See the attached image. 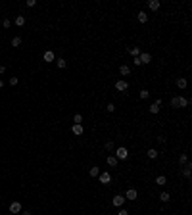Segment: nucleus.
Here are the masks:
<instances>
[{"label":"nucleus","mask_w":192,"mask_h":215,"mask_svg":"<svg viewBox=\"0 0 192 215\" xmlns=\"http://www.w3.org/2000/svg\"><path fill=\"white\" fill-rule=\"evenodd\" d=\"M188 104H190V100H188V98H183V96H175L173 100H171V106H173V108H186Z\"/></svg>","instance_id":"1"},{"label":"nucleus","mask_w":192,"mask_h":215,"mask_svg":"<svg viewBox=\"0 0 192 215\" xmlns=\"http://www.w3.org/2000/svg\"><path fill=\"white\" fill-rule=\"evenodd\" d=\"M114 156H115V160H117V161H119V160H127V158H129V150H127L125 146H119L117 150H115Z\"/></svg>","instance_id":"2"},{"label":"nucleus","mask_w":192,"mask_h":215,"mask_svg":"<svg viewBox=\"0 0 192 215\" xmlns=\"http://www.w3.org/2000/svg\"><path fill=\"white\" fill-rule=\"evenodd\" d=\"M127 88H129L127 81H123V79H119V81H115V90H119V92H125Z\"/></svg>","instance_id":"3"},{"label":"nucleus","mask_w":192,"mask_h":215,"mask_svg":"<svg viewBox=\"0 0 192 215\" xmlns=\"http://www.w3.org/2000/svg\"><path fill=\"white\" fill-rule=\"evenodd\" d=\"M111 204H114L115 207H121V206L125 204V196H121V194H115L114 200H111Z\"/></svg>","instance_id":"4"},{"label":"nucleus","mask_w":192,"mask_h":215,"mask_svg":"<svg viewBox=\"0 0 192 215\" xmlns=\"http://www.w3.org/2000/svg\"><path fill=\"white\" fill-rule=\"evenodd\" d=\"M98 179H100V183H102V184H110V183H111V175H110V173H106V171L98 175Z\"/></svg>","instance_id":"5"},{"label":"nucleus","mask_w":192,"mask_h":215,"mask_svg":"<svg viewBox=\"0 0 192 215\" xmlns=\"http://www.w3.org/2000/svg\"><path fill=\"white\" fill-rule=\"evenodd\" d=\"M137 198H138V192L135 188H129L127 192H125V200H137Z\"/></svg>","instance_id":"6"},{"label":"nucleus","mask_w":192,"mask_h":215,"mask_svg":"<svg viewBox=\"0 0 192 215\" xmlns=\"http://www.w3.org/2000/svg\"><path fill=\"white\" fill-rule=\"evenodd\" d=\"M138 60H140V64H150V62H152V56L148 54V52H140Z\"/></svg>","instance_id":"7"},{"label":"nucleus","mask_w":192,"mask_h":215,"mask_svg":"<svg viewBox=\"0 0 192 215\" xmlns=\"http://www.w3.org/2000/svg\"><path fill=\"white\" fill-rule=\"evenodd\" d=\"M21 211V204L19 202H12L10 204V213H19Z\"/></svg>","instance_id":"8"},{"label":"nucleus","mask_w":192,"mask_h":215,"mask_svg":"<svg viewBox=\"0 0 192 215\" xmlns=\"http://www.w3.org/2000/svg\"><path fill=\"white\" fill-rule=\"evenodd\" d=\"M190 169H192V165H190V163H184V165H183V175H184L186 179H190V175H192Z\"/></svg>","instance_id":"9"},{"label":"nucleus","mask_w":192,"mask_h":215,"mask_svg":"<svg viewBox=\"0 0 192 215\" xmlns=\"http://www.w3.org/2000/svg\"><path fill=\"white\" fill-rule=\"evenodd\" d=\"M148 8L152 10V12H156V10H160V2H158V0H148Z\"/></svg>","instance_id":"10"},{"label":"nucleus","mask_w":192,"mask_h":215,"mask_svg":"<svg viewBox=\"0 0 192 215\" xmlns=\"http://www.w3.org/2000/svg\"><path fill=\"white\" fill-rule=\"evenodd\" d=\"M119 73L123 75V77H127V75L131 73V67H129V65H125V64H121V65H119Z\"/></svg>","instance_id":"11"},{"label":"nucleus","mask_w":192,"mask_h":215,"mask_svg":"<svg viewBox=\"0 0 192 215\" xmlns=\"http://www.w3.org/2000/svg\"><path fill=\"white\" fill-rule=\"evenodd\" d=\"M160 106H161V100H156L154 104L150 106V113H158V111H160Z\"/></svg>","instance_id":"12"},{"label":"nucleus","mask_w":192,"mask_h":215,"mask_svg":"<svg viewBox=\"0 0 192 215\" xmlns=\"http://www.w3.org/2000/svg\"><path fill=\"white\" fill-rule=\"evenodd\" d=\"M129 54L133 56V58H138V56H140V48H138V46H131V48H129Z\"/></svg>","instance_id":"13"},{"label":"nucleus","mask_w":192,"mask_h":215,"mask_svg":"<svg viewBox=\"0 0 192 215\" xmlns=\"http://www.w3.org/2000/svg\"><path fill=\"white\" fill-rule=\"evenodd\" d=\"M175 83H177V87L181 88V90H183V88H186V79H184V77H179Z\"/></svg>","instance_id":"14"},{"label":"nucleus","mask_w":192,"mask_h":215,"mask_svg":"<svg viewBox=\"0 0 192 215\" xmlns=\"http://www.w3.org/2000/svg\"><path fill=\"white\" fill-rule=\"evenodd\" d=\"M137 18H138V21H140V23H146L148 21V14H146V12H138Z\"/></svg>","instance_id":"15"},{"label":"nucleus","mask_w":192,"mask_h":215,"mask_svg":"<svg viewBox=\"0 0 192 215\" xmlns=\"http://www.w3.org/2000/svg\"><path fill=\"white\" fill-rule=\"evenodd\" d=\"M54 60H56V56H54V52H52V50L44 52V62H54Z\"/></svg>","instance_id":"16"},{"label":"nucleus","mask_w":192,"mask_h":215,"mask_svg":"<svg viewBox=\"0 0 192 215\" xmlns=\"http://www.w3.org/2000/svg\"><path fill=\"white\" fill-rule=\"evenodd\" d=\"M71 131H73V134H77V137H79V134H83V125H75V123H73Z\"/></svg>","instance_id":"17"},{"label":"nucleus","mask_w":192,"mask_h":215,"mask_svg":"<svg viewBox=\"0 0 192 215\" xmlns=\"http://www.w3.org/2000/svg\"><path fill=\"white\" fill-rule=\"evenodd\" d=\"M158 156H160V152H158V150H154V148L148 150V158H150V160H156Z\"/></svg>","instance_id":"18"},{"label":"nucleus","mask_w":192,"mask_h":215,"mask_svg":"<svg viewBox=\"0 0 192 215\" xmlns=\"http://www.w3.org/2000/svg\"><path fill=\"white\" fill-rule=\"evenodd\" d=\"M12 46H14V48H19V46H21V37H14V39H12Z\"/></svg>","instance_id":"19"},{"label":"nucleus","mask_w":192,"mask_h":215,"mask_svg":"<svg viewBox=\"0 0 192 215\" xmlns=\"http://www.w3.org/2000/svg\"><path fill=\"white\" fill-rule=\"evenodd\" d=\"M108 165H110V167H115V165H117V160H115V156H108Z\"/></svg>","instance_id":"20"},{"label":"nucleus","mask_w":192,"mask_h":215,"mask_svg":"<svg viewBox=\"0 0 192 215\" xmlns=\"http://www.w3.org/2000/svg\"><path fill=\"white\" fill-rule=\"evenodd\" d=\"M88 173H90V177H98V175H100V167H90V171H88Z\"/></svg>","instance_id":"21"},{"label":"nucleus","mask_w":192,"mask_h":215,"mask_svg":"<svg viewBox=\"0 0 192 215\" xmlns=\"http://www.w3.org/2000/svg\"><path fill=\"white\" fill-rule=\"evenodd\" d=\"M56 64H58V67H60V69H64L65 65H67V62H65L64 58H58V60H56Z\"/></svg>","instance_id":"22"},{"label":"nucleus","mask_w":192,"mask_h":215,"mask_svg":"<svg viewBox=\"0 0 192 215\" xmlns=\"http://www.w3.org/2000/svg\"><path fill=\"white\" fill-rule=\"evenodd\" d=\"M15 25H18V27L25 25V18H23V15H18V18H15Z\"/></svg>","instance_id":"23"},{"label":"nucleus","mask_w":192,"mask_h":215,"mask_svg":"<svg viewBox=\"0 0 192 215\" xmlns=\"http://www.w3.org/2000/svg\"><path fill=\"white\" fill-rule=\"evenodd\" d=\"M179 163H181V165L188 163V156H186V154H181V156H179Z\"/></svg>","instance_id":"24"},{"label":"nucleus","mask_w":192,"mask_h":215,"mask_svg":"<svg viewBox=\"0 0 192 215\" xmlns=\"http://www.w3.org/2000/svg\"><path fill=\"white\" fill-rule=\"evenodd\" d=\"M73 123H75V125H81V123H83V115H81V113H75Z\"/></svg>","instance_id":"25"},{"label":"nucleus","mask_w":192,"mask_h":215,"mask_svg":"<svg viewBox=\"0 0 192 215\" xmlns=\"http://www.w3.org/2000/svg\"><path fill=\"white\" fill-rule=\"evenodd\" d=\"M167 183V179H165V175H160V177L156 179V184H165Z\"/></svg>","instance_id":"26"},{"label":"nucleus","mask_w":192,"mask_h":215,"mask_svg":"<svg viewBox=\"0 0 192 215\" xmlns=\"http://www.w3.org/2000/svg\"><path fill=\"white\" fill-rule=\"evenodd\" d=\"M148 96H150V92H148L146 88H142V90H140V98H142V100H146Z\"/></svg>","instance_id":"27"},{"label":"nucleus","mask_w":192,"mask_h":215,"mask_svg":"<svg viewBox=\"0 0 192 215\" xmlns=\"http://www.w3.org/2000/svg\"><path fill=\"white\" fill-rule=\"evenodd\" d=\"M104 148H106V150H108V152H111V150H114V148H115V144H114V142L110 140V142H106V146H104Z\"/></svg>","instance_id":"28"},{"label":"nucleus","mask_w":192,"mask_h":215,"mask_svg":"<svg viewBox=\"0 0 192 215\" xmlns=\"http://www.w3.org/2000/svg\"><path fill=\"white\" fill-rule=\"evenodd\" d=\"M160 200L161 202H169V194H167V192H161L160 194Z\"/></svg>","instance_id":"29"},{"label":"nucleus","mask_w":192,"mask_h":215,"mask_svg":"<svg viewBox=\"0 0 192 215\" xmlns=\"http://www.w3.org/2000/svg\"><path fill=\"white\" fill-rule=\"evenodd\" d=\"M106 110L111 113V111H115V106H114V104H108V106H106Z\"/></svg>","instance_id":"30"},{"label":"nucleus","mask_w":192,"mask_h":215,"mask_svg":"<svg viewBox=\"0 0 192 215\" xmlns=\"http://www.w3.org/2000/svg\"><path fill=\"white\" fill-rule=\"evenodd\" d=\"M10 85H12V87L18 85V77H10Z\"/></svg>","instance_id":"31"},{"label":"nucleus","mask_w":192,"mask_h":215,"mask_svg":"<svg viewBox=\"0 0 192 215\" xmlns=\"http://www.w3.org/2000/svg\"><path fill=\"white\" fill-rule=\"evenodd\" d=\"M2 25H4V27H6V29H8V27H10V25H12V21H10V19H4V21H2Z\"/></svg>","instance_id":"32"},{"label":"nucleus","mask_w":192,"mask_h":215,"mask_svg":"<svg viewBox=\"0 0 192 215\" xmlns=\"http://www.w3.org/2000/svg\"><path fill=\"white\" fill-rule=\"evenodd\" d=\"M35 4H37L35 0H27V6H29V8H33V6H35Z\"/></svg>","instance_id":"33"},{"label":"nucleus","mask_w":192,"mask_h":215,"mask_svg":"<svg viewBox=\"0 0 192 215\" xmlns=\"http://www.w3.org/2000/svg\"><path fill=\"white\" fill-rule=\"evenodd\" d=\"M117 215H129V211H127V209H119Z\"/></svg>","instance_id":"34"},{"label":"nucleus","mask_w":192,"mask_h":215,"mask_svg":"<svg viewBox=\"0 0 192 215\" xmlns=\"http://www.w3.org/2000/svg\"><path fill=\"white\" fill-rule=\"evenodd\" d=\"M4 71H6V67H4V65H0V75L4 73Z\"/></svg>","instance_id":"35"},{"label":"nucleus","mask_w":192,"mask_h":215,"mask_svg":"<svg viewBox=\"0 0 192 215\" xmlns=\"http://www.w3.org/2000/svg\"><path fill=\"white\" fill-rule=\"evenodd\" d=\"M23 215H33V213H31V211H23Z\"/></svg>","instance_id":"36"},{"label":"nucleus","mask_w":192,"mask_h":215,"mask_svg":"<svg viewBox=\"0 0 192 215\" xmlns=\"http://www.w3.org/2000/svg\"><path fill=\"white\" fill-rule=\"evenodd\" d=\"M2 87H4V81H2V79H0V88H2Z\"/></svg>","instance_id":"37"},{"label":"nucleus","mask_w":192,"mask_h":215,"mask_svg":"<svg viewBox=\"0 0 192 215\" xmlns=\"http://www.w3.org/2000/svg\"><path fill=\"white\" fill-rule=\"evenodd\" d=\"M0 54H2V50H0Z\"/></svg>","instance_id":"38"}]
</instances>
